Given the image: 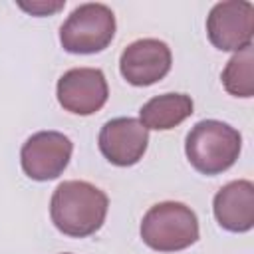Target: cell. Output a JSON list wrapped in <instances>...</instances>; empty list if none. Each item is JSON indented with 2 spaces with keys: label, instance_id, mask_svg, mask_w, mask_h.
Returning a JSON list of instances; mask_svg holds the SVG:
<instances>
[{
  "label": "cell",
  "instance_id": "cell-1",
  "mask_svg": "<svg viewBox=\"0 0 254 254\" xmlns=\"http://www.w3.org/2000/svg\"><path fill=\"white\" fill-rule=\"evenodd\" d=\"M107 194L85 181H64L52 194L50 216L54 226L73 238L95 234L105 222Z\"/></svg>",
  "mask_w": 254,
  "mask_h": 254
},
{
  "label": "cell",
  "instance_id": "cell-5",
  "mask_svg": "<svg viewBox=\"0 0 254 254\" xmlns=\"http://www.w3.org/2000/svg\"><path fill=\"white\" fill-rule=\"evenodd\" d=\"M254 6L246 0H226L212 6L206 16V34L214 48L240 52L252 46Z\"/></svg>",
  "mask_w": 254,
  "mask_h": 254
},
{
  "label": "cell",
  "instance_id": "cell-6",
  "mask_svg": "<svg viewBox=\"0 0 254 254\" xmlns=\"http://www.w3.org/2000/svg\"><path fill=\"white\" fill-rule=\"evenodd\" d=\"M73 143L60 131L34 133L20 151L24 173L32 181H52L64 173L71 159Z\"/></svg>",
  "mask_w": 254,
  "mask_h": 254
},
{
  "label": "cell",
  "instance_id": "cell-3",
  "mask_svg": "<svg viewBox=\"0 0 254 254\" xmlns=\"http://www.w3.org/2000/svg\"><path fill=\"white\" fill-rule=\"evenodd\" d=\"M143 242L157 252L185 250L198 240V218L190 206L165 200L151 206L141 220Z\"/></svg>",
  "mask_w": 254,
  "mask_h": 254
},
{
  "label": "cell",
  "instance_id": "cell-13",
  "mask_svg": "<svg viewBox=\"0 0 254 254\" xmlns=\"http://www.w3.org/2000/svg\"><path fill=\"white\" fill-rule=\"evenodd\" d=\"M65 2H32V4H26V2H20V8L30 12L32 16H50L58 10L64 8Z\"/></svg>",
  "mask_w": 254,
  "mask_h": 254
},
{
  "label": "cell",
  "instance_id": "cell-8",
  "mask_svg": "<svg viewBox=\"0 0 254 254\" xmlns=\"http://www.w3.org/2000/svg\"><path fill=\"white\" fill-rule=\"evenodd\" d=\"M173 64L171 48L155 38H143L131 42L119 58L121 75L131 85H153L163 79Z\"/></svg>",
  "mask_w": 254,
  "mask_h": 254
},
{
  "label": "cell",
  "instance_id": "cell-7",
  "mask_svg": "<svg viewBox=\"0 0 254 254\" xmlns=\"http://www.w3.org/2000/svg\"><path fill=\"white\" fill-rule=\"evenodd\" d=\"M56 93L65 111L75 115H91L105 105L109 87L101 69L73 67L60 77Z\"/></svg>",
  "mask_w": 254,
  "mask_h": 254
},
{
  "label": "cell",
  "instance_id": "cell-12",
  "mask_svg": "<svg viewBox=\"0 0 254 254\" xmlns=\"http://www.w3.org/2000/svg\"><path fill=\"white\" fill-rule=\"evenodd\" d=\"M222 85L230 95L236 97H252L254 95V52L252 46L236 52L224 71H222Z\"/></svg>",
  "mask_w": 254,
  "mask_h": 254
},
{
  "label": "cell",
  "instance_id": "cell-11",
  "mask_svg": "<svg viewBox=\"0 0 254 254\" xmlns=\"http://www.w3.org/2000/svg\"><path fill=\"white\" fill-rule=\"evenodd\" d=\"M192 115V99L187 93H163L149 99L141 111L139 121L147 129L167 131L181 125L187 117Z\"/></svg>",
  "mask_w": 254,
  "mask_h": 254
},
{
  "label": "cell",
  "instance_id": "cell-9",
  "mask_svg": "<svg viewBox=\"0 0 254 254\" xmlns=\"http://www.w3.org/2000/svg\"><path fill=\"white\" fill-rule=\"evenodd\" d=\"M97 143L109 163L131 167L139 163L147 151L149 129L135 117H115L101 127Z\"/></svg>",
  "mask_w": 254,
  "mask_h": 254
},
{
  "label": "cell",
  "instance_id": "cell-2",
  "mask_svg": "<svg viewBox=\"0 0 254 254\" xmlns=\"http://www.w3.org/2000/svg\"><path fill=\"white\" fill-rule=\"evenodd\" d=\"M242 149L240 133L216 119L198 121L187 135L185 153L189 163L202 175H218L230 169Z\"/></svg>",
  "mask_w": 254,
  "mask_h": 254
},
{
  "label": "cell",
  "instance_id": "cell-4",
  "mask_svg": "<svg viewBox=\"0 0 254 254\" xmlns=\"http://www.w3.org/2000/svg\"><path fill=\"white\" fill-rule=\"evenodd\" d=\"M115 16L99 2L79 4L60 28L62 48L69 54H97L115 36Z\"/></svg>",
  "mask_w": 254,
  "mask_h": 254
},
{
  "label": "cell",
  "instance_id": "cell-14",
  "mask_svg": "<svg viewBox=\"0 0 254 254\" xmlns=\"http://www.w3.org/2000/svg\"><path fill=\"white\" fill-rule=\"evenodd\" d=\"M64 254H65V252H64Z\"/></svg>",
  "mask_w": 254,
  "mask_h": 254
},
{
  "label": "cell",
  "instance_id": "cell-10",
  "mask_svg": "<svg viewBox=\"0 0 254 254\" xmlns=\"http://www.w3.org/2000/svg\"><path fill=\"white\" fill-rule=\"evenodd\" d=\"M216 222L228 232H248L254 226V185L246 179L224 185L212 200Z\"/></svg>",
  "mask_w": 254,
  "mask_h": 254
}]
</instances>
